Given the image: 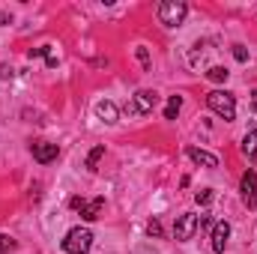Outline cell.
<instances>
[{"label":"cell","instance_id":"9c48e42d","mask_svg":"<svg viewBox=\"0 0 257 254\" xmlns=\"http://www.w3.org/2000/svg\"><path fill=\"white\" fill-rule=\"evenodd\" d=\"M186 153H189V159H192L194 165H203V168H218V159H215L212 153H206V150H197V147H189Z\"/></svg>","mask_w":257,"mask_h":254},{"label":"cell","instance_id":"ac0fdd59","mask_svg":"<svg viewBox=\"0 0 257 254\" xmlns=\"http://www.w3.org/2000/svg\"><path fill=\"white\" fill-rule=\"evenodd\" d=\"M147 233H150V236H162V224H159V221L153 218V221L147 224Z\"/></svg>","mask_w":257,"mask_h":254},{"label":"cell","instance_id":"7c38bea8","mask_svg":"<svg viewBox=\"0 0 257 254\" xmlns=\"http://www.w3.org/2000/svg\"><path fill=\"white\" fill-rule=\"evenodd\" d=\"M242 153H245L251 162H257V129H251V132L245 135V141H242Z\"/></svg>","mask_w":257,"mask_h":254},{"label":"cell","instance_id":"30bf717a","mask_svg":"<svg viewBox=\"0 0 257 254\" xmlns=\"http://www.w3.org/2000/svg\"><path fill=\"white\" fill-rule=\"evenodd\" d=\"M102 206H105V200H102V197L87 200V203L81 206V218H84V221H96V218L102 215Z\"/></svg>","mask_w":257,"mask_h":254},{"label":"cell","instance_id":"277c9868","mask_svg":"<svg viewBox=\"0 0 257 254\" xmlns=\"http://www.w3.org/2000/svg\"><path fill=\"white\" fill-rule=\"evenodd\" d=\"M156 93H150V90H141V93H135L132 96V102L126 105V114L128 117H147V114H153V108H156Z\"/></svg>","mask_w":257,"mask_h":254},{"label":"cell","instance_id":"ba28073f","mask_svg":"<svg viewBox=\"0 0 257 254\" xmlns=\"http://www.w3.org/2000/svg\"><path fill=\"white\" fill-rule=\"evenodd\" d=\"M227 239H230V224H227V221H218V224L212 227V251L221 254L227 248Z\"/></svg>","mask_w":257,"mask_h":254},{"label":"cell","instance_id":"52a82bcc","mask_svg":"<svg viewBox=\"0 0 257 254\" xmlns=\"http://www.w3.org/2000/svg\"><path fill=\"white\" fill-rule=\"evenodd\" d=\"M30 153H33V159L39 162V165H48V162H54L57 159V144H48V141H39V144H33L30 147Z\"/></svg>","mask_w":257,"mask_h":254},{"label":"cell","instance_id":"9a60e30c","mask_svg":"<svg viewBox=\"0 0 257 254\" xmlns=\"http://www.w3.org/2000/svg\"><path fill=\"white\" fill-rule=\"evenodd\" d=\"M18 248V242L12 239V236H6V233H0V254H9Z\"/></svg>","mask_w":257,"mask_h":254},{"label":"cell","instance_id":"6da1fadb","mask_svg":"<svg viewBox=\"0 0 257 254\" xmlns=\"http://www.w3.org/2000/svg\"><path fill=\"white\" fill-rule=\"evenodd\" d=\"M206 108L212 111V114H218L221 120H233L236 117V99H233V93H227V90H212V93H206Z\"/></svg>","mask_w":257,"mask_h":254},{"label":"cell","instance_id":"8fae6325","mask_svg":"<svg viewBox=\"0 0 257 254\" xmlns=\"http://www.w3.org/2000/svg\"><path fill=\"white\" fill-rule=\"evenodd\" d=\"M96 117H99V120H105V123H117L120 111H117V105H114V102H99V105H96Z\"/></svg>","mask_w":257,"mask_h":254},{"label":"cell","instance_id":"44dd1931","mask_svg":"<svg viewBox=\"0 0 257 254\" xmlns=\"http://www.w3.org/2000/svg\"><path fill=\"white\" fill-rule=\"evenodd\" d=\"M251 108H254V111H257V90H254V93H251Z\"/></svg>","mask_w":257,"mask_h":254},{"label":"cell","instance_id":"e0dca14e","mask_svg":"<svg viewBox=\"0 0 257 254\" xmlns=\"http://www.w3.org/2000/svg\"><path fill=\"white\" fill-rule=\"evenodd\" d=\"M194 200H197V203H200V206H206V203H209V200H212V191H209V189L197 191V194H194Z\"/></svg>","mask_w":257,"mask_h":254},{"label":"cell","instance_id":"3957f363","mask_svg":"<svg viewBox=\"0 0 257 254\" xmlns=\"http://www.w3.org/2000/svg\"><path fill=\"white\" fill-rule=\"evenodd\" d=\"M186 12H189V6H186L183 0H165V3L159 6V21H162L165 27H177V24H183Z\"/></svg>","mask_w":257,"mask_h":254},{"label":"cell","instance_id":"8992f818","mask_svg":"<svg viewBox=\"0 0 257 254\" xmlns=\"http://www.w3.org/2000/svg\"><path fill=\"white\" fill-rule=\"evenodd\" d=\"M194 230H197V215L194 212H183L180 218H177V224H174V236L180 239V242H186V239H192Z\"/></svg>","mask_w":257,"mask_h":254},{"label":"cell","instance_id":"d6986e66","mask_svg":"<svg viewBox=\"0 0 257 254\" xmlns=\"http://www.w3.org/2000/svg\"><path fill=\"white\" fill-rule=\"evenodd\" d=\"M233 57H236L239 63H245V60H248V51H245L242 45H236V48H233Z\"/></svg>","mask_w":257,"mask_h":254},{"label":"cell","instance_id":"ffe728a7","mask_svg":"<svg viewBox=\"0 0 257 254\" xmlns=\"http://www.w3.org/2000/svg\"><path fill=\"white\" fill-rule=\"evenodd\" d=\"M138 60L144 66H150V54H147V48H138Z\"/></svg>","mask_w":257,"mask_h":254},{"label":"cell","instance_id":"5bb4252c","mask_svg":"<svg viewBox=\"0 0 257 254\" xmlns=\"http://www.w3.org/2000/svg\"><path fill=\"white\" fill-rule=\"evenodd\" d=\"M227 75H230V72H227L224 66H212V69L206 72V78H209V81H227Z\"/></svg>","mask_w":257,"mask_h":254},{"label":"cell","instance_id":"5b68a950","mask_svg":"<svg viewBox=\"0 0 257 254\" xmlns=\"http://www.w3.org/2000/svg\"><path fill=\"white\" fill-rule=\"evenodd\" d=\"M239 191H242V203H245L248 209H254V206H257V174L251 171V168H248V171L242 174Z\"/></svg>","mask_w":257,"mask_h":254},{"label":"cell","instance_id":"7a4b0ae2","mask_svg":"<svg viewBox=\"0 0 257 254\" xmlns=\"http://www.w3.org/2000/svg\"><path fill=\"white\" fill-rule=\"evenodd\" d=\"M90 248H93V233H90L87 227H72V230L66 233V239H63L66 254H87Z\"/></svg>","mask_w":257,"mask_h":254},{"label":"cell","instance_id":"4fadbf2b","mask_svg":"<svg viewBox=\"0 0 257 254\" xmlns=\"http://www.w3.org/2000/svg\"><path fill=\"white\" fill-rule=\"evenodd\" d=\"M180 108H183V96H171L168 105H165V120H177Z\"/></svg>","mask_w":257,"mask_h":254},{"label":"cell","instance_id":"2e32d148","mask_svg":"<svg viewBox=\"0 0 257 254\" xmlns=\"http://www.w3.org/2000/svg\"><path fill=\"white\" fill-rule=\"evenodd\" d=\"M102 156H105V147H96V150L87 156V168H90V171H96V165H99V159H102Z\"/></svg>","mask_w":257,"mask_h":254}]
</instances>
